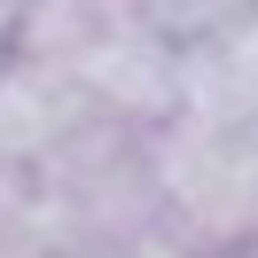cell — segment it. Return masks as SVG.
<instances>
[{"label": "cell", "instance_id": "6da1fadb", "mask_svg": "<svg viewBox=\"0 0 258 258\" xmlns=\"http://www.w3.org/2000/svg\"><path fill=\"white\" fill-rule=\"evenodd\" d=\"M16 55L47 63L117 125L157 133L180 117V63L188 55L141 16V0H24Z\"/></svg>", "mask_w": 258, "mask_h": 258}, {"label": "cell", "instance_id": "7a4b0ae2", "mask_svg": "<svg viewBox=\"0 0 258 258\" xmlns=\"http://www.w3.org/2000/svg\"><path fill=\"white\" fill-rule=\"evenodd\" d=\"M32 204H39V227H47V250H71V258H110L125 242L157 235L149 133L94 117L79 141H63L32 172Z\"/></svg>", "mask_w": 258, "mask_h": 258}, {"label": "cell", "instance_id": "3957f363", "mask_svg": "<svg viewBox=\"0 0 258 258\" xmlns=\"http://www.w3.org/2000/svg\"><path fill=\"white\" fill-rule=\"evenodd\" d=\"M157 227L196 258H242L258 235V141L211 117H164L149 133Z\"/></svg>", "mask_w": 258, "mask_h": 258}, {"label": "cell", "instance_id": "277c9868", "mask_svg": "<svg viewBox=\"0 0 258 258\" xmlns=\"http://www.w3.org/2000/svg\"><path fill=\"white\" fill-rule=\"evenodd\" d=\"M94 102L47 63H24L8 55L0 63V172H39L63 141H79L94 125Z\"/></svg>", "mask_w": 258, "mask_h": 258}, {"label": "cell", "instance_id": "5b68a950", "mask_svg": "<svg viewBox=\"0 0 258 258\" xmlns=\"http://www.w3.org/2000/svg\"><path fill=\"white\" fill-rule=\"evenodd\" d=\"M141 16L157 24L180 55H188V47H204V39H219L227 24L258 16V0H141Z\"/></svg>", "mask_w": 258, "mask_h": 258}, {"label": "cell", "instance_id": "8992f818", "mask_svg": "<svg viewBox=\"0 0 258 258\" xmlns=\"http://www.w3.org/2000/svg\"><path fill=\"white\" fill-rule=\"evenodd\" d=\"M16 16H24V0H0V63L16 55Z\"/></svg>", "mask_w": 258, "mask_h": 258}]
</instances>
